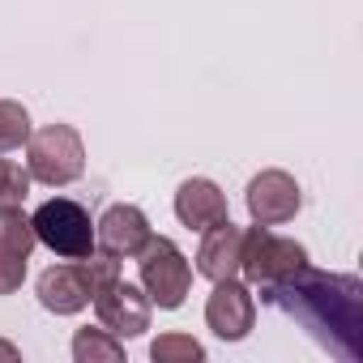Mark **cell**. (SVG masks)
I'll list each match as a JSON object with an SVG mask.
<instances>
[{
	"instance_id": "cell-1",
	"label": "cell",
	"mask_w": 363,
	"mask_h": 363,
	"mask_svg": "<svg viewBox=\"0 0 363 363\" xmlns=\"http://www.w3.org/2000/svg\"><path fill=\"white\" fill-rule=\"evenodd\" d=\"M265 303L308 320L312 329H333L342 337H350V346L359 350V329H363V286L354 278L342 274H320L312 265H303L295 278L261 291Z\"/></svg>"
},
{
	"instance_id": "cell-2",
	"label": "cell",
	"mask_w": 363,
	"mask_h": 363,
	"mask_svg": "<svg viewBox=\"0 0 363 363\" xmlns=\"http://www.w3.org/2000/svg\"><path fill=\"white\" fill-rule=\"evenodd\" d=\"M308 261V248L291 235H278L274 227H261L252 223L244 231V244H240V278L252 286V291H269L286 278H295Z\"/></svg>"
},
{
	"instance_id": "cell-3",
	"label": "cell",
	"mask_w": 363,
	"mask_h": 363,
	"mask_svg": "<svg viewBox=\"0 0 363 363\" xmlns=\"http://www.w3.org/2000/svg\"><path fill=\"white\" fill-rule=\"evenodd\" d=\"M26 171L35 184L69 189L86 171V141L73 124H43L26 137Z\"/></svg>"
},
{
	"instance_id": "cell-4",
	"label": "cell",
	"mask_w": 363,
	"mask_h": 363,
	"mask_svg": "<svg viewBox=\"0 0 363 363\" xmlns=\"http://www.w3.org/2000/svg\"><path fill=\"white\" fill-rule=\"evenodd\" d=\"M133 261H137L141 291L150 295L154 308H162V312L184 308V299H189V291H193V261L184 257V248H179L175 240L150 235V244H145Z\"/></svg>"
},
{
	"instance_id": "cell-5",
	"label": "cell",
	"mask_w": 363,
	"mask_h": 363,
	"mask_svg": "<svg viewBox=\"0 0 363 363\" xmlns=\"http://www.w3.org/2000/svg\"><path fill=\"white\" fill-rule=\"evenodd\" d=\"M35 240L43 248H52L60 261H77L86 252H94V218L82 201L73 197H52L30 214Z\"/></svg>"
},
{
	"instance_id": "cell-6",
	"label": "cell",
	"mask_w": 363,
	"mask_h": 363,
	"mask_svg": "<svg viewBox=\"0 0 363 363\" xmlns=\"http://www.w3.org/2000/svg\"><path fill=\"white\" fill-rule=\"evenodd\" d=\"M90 308H94L99 325H103L107 333H116L120 342L141 337V333L150 329V320H154V303H150V295H145L141 286L124 282V274H120L116 282H107L103 291H94Z\"/></svg>"
},
{
	"instance_id": "cell-7",
	"label": "cell",
	"mask_w": 363,
	"mask_h": 363,
	"mask_svg": "<svg viewBox=\"0 0 363 363\" xmlns=\"http://www.w3.org/2000/svg\"><path fill=\"white\" fill-rule=\"evenodd\" d=\"M244 206H248V218L261 223V227H282L291 223L299 210H303V189L299 179L282 167H265L248 179V193H244Z\"/></svg>"
},
{
	"instance_id": "cell-8",
	"label": "cell",
	"mask_w": 363,
	"mask_h": 363,
	"mask_svg": "<svg viewBox=\"0 0 363 363\" xmlns=\"http://www.w3.org/2000/svg\"><path fill=\"white\" fill-rule=\"evenodd\" d=\"M206 325L218 342H244L257 325V295L248 282L240 278H223L214 282L210 299H206Z\"/></svg>"
},
{
	"instance_id": "cell-9",
	"label": "cell",
	"mask_w": 363,
	"mask_h": 363,
	"mask_svg": "<svg viewBox=\"0 0 363 363\" xmlns=\"http://www.w3.org/2000/svg\"><path fill=\"white\" fill-rule=\"evenodd\" d=\"M39 248L30 214L22 206L0 210V295H18L30 269V252Z\"/></svg>"
},
{
	"instance_id": "cell-10",
	"label": "cell",
	"mask_w": 363,
	"mask_h": 363,
	"mask_svg": "<svg viewBox=\"0 0 363 363\" xmlns=\"http://www.w3.org/2000/svg\"><path fill=\"white\" fill-rule=\"evenodd\" d=\"M150 235H154V227H150L145 210L133 201H116L103 210V218H94V248L111 252L116 261H133L150 244Z\"/></svg>"
},
{
	"instance_id": "cell-11",
	"label": "cell",
	"mask_w": 363,
	"mask_h": 363,
	"mask_svg": "<svg viewBox=\"0 0 363 363\" xmlns=\"http://www.w3.org/2000/svg\"><path fill=\"white\" fill-rule=\"evenodd\" d=\"M175 218L179 227H189V231H210L214 223H227L231 218V206H227V193L214 184V179L206 175H193L184 179V184L175 189Z\"/></svg>"
},
{
	"instance_id": "cell-12",
	"label": "cell",
	"mask_w": 363,
	"mask_h": 363,
	"mask_svg": "<svg viewBox=\"0 0 363 363\" xmlns=\"http://www.w3.org/2000/svg\"><path fill=\"white\" fill-rule=\"evenodd\" d=\"M35 295H39V303L52 316H77V312L90 308V286H86L77 261H65V265L43 269L39 282H35Z\"/></svg>"
},
{
	"instance_id": "cell-13",
	"label": "cell",
	"mask_w": 363,
	"mask_h": 363,
	"mask_svg": "<svg viewBox=\"0 0 363 363\" xmlns=\"http://www.w3.org/2000/svg\"><path fill=\"white\" fill-rule=\"evenodd\" d=\"M240 244H244V227L214 223L210 231H201V248H197V274L206 282H223V278H240Z\"/></svg>"
},
{
	"instance_id": "cell-14",
	"label": "cell",
	"mask_w": 363,
	"mask_h": 363,
	"mask_svg": "<svg viewBox=\"0 0 363 363\" xmlns=\"http://www.w3.org/2000/svg\"><path fill=\"white\" fill-rule=\"evenodd\" d=\"M73 363H124V342L116 333L99 329H77L73 333Z\"/></svg>"
},
{
	"instance_id": "cell-15",
	"label": "cell",
	"mask_w": 363,
	"mask_h": 363,
	"mask_svg": "<svg viewBox=\"0 0 363 363\" xmlns=\"http://www.w3.org/2000/svg\"><path fill=\"white\" fill-rule=\"evenodd\" d=\"M150 359L154 363H206V346L193 333H158L150 342Z\"/></svg>"
},
{
	"instance_id": "cell-16",
	"label": "cell",
	"mask_w": 363,
	"mask_h": 363,
	"mask_svg": "<svg viewBox=\"0 0 363 363\" xmlns=\"http://www.w3.org/2000/svg\"><path fill=\"white\" fill-rule=\"evenodd\" d=\"M30 133H35V124H30L26 103H18V99H0V154L22 150Z\"/></svg>"
},
{
	"instance_id": "cell-17",
	"label": "cell",
	"mask_w": 363,
	"mask_h": 363,
	"mask_svg": "<svg viewBox=\"0 0 363 363\" xmlns=\"http://www.w3.org/2000/svg\"><path fill=\"white\" fill-rule=\"evenodd\" d=\"M30 184H35V179H30V171L22 162L0 158V210H5V206H26Z\"/></svg>"
},
{
	"instance_id": "cell-18",
	"label": "cell",
	"mask_w": 363,
	"mask_h": 363,
	"mask_svg": "<svg viewBox=\"0 0 363 363\" xmlns=\"http://www.w3.org/2000/svg\"><path fill=\"white\" fill-rule=\"evenodd\" d=\"M0 359H5V363H18V359H22V350H18L13 342H5V337H0Z\"/></svg>"
}]
</instances>
